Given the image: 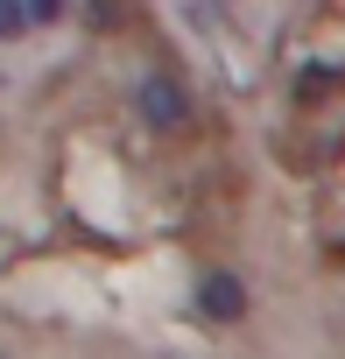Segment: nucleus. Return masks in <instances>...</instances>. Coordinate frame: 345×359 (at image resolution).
Returning a JSON list of instances; mask_svg holds the SVG:
<instances>
[{"instance_id": "nucleus-1", "label": "nucleus", "mask_w": 345, "mask_h": 359, "mask_svg": "<svg viewBox=\"0 0 345 359\" xmlns=\"http://www.w3.org/2000/svg\"><path fill=\"white\" fill-rule=\"evenodd\" d=\"M134 106H141V120L155 127V134H184L191 127V92H184V78H169V71H148L141 85H134Z\"/></svg>"}, {"instance_id": "nucleus-2", "label": "nucleus", "mask_w": 345, "mask_h": 359, "mask_svg": "<svg viewBox=\"0 0 345 359\" xmlns=\"http://www.w3.org/2000/svg\"><path fill=\"white\" fill-rule=\"evenodd\" d=\"M198 310H205L212 324H240V317H247V282H240L233 268H205V275H198Z\"/></svg>"}, {"instance_id": "nucleus-3", "label": "nucleus", "mask_w": 345, "mask_h": 359, "mask_svg": "<svg viewBox=\"0 0 345 359\" xmlns=\"http://www.w3.org/2000/svg\"><path fill=\"white\" fill-rule=\"evenodd\" d=\"M36 22H29V0H0V43H22Z\"/></svg>"}, {"instance_id": "nucleus-4", "label": "nucleus", "mask_w": 345, "mask_h": 359, "mask_svg": "<svg viewBox=\"0 0 345 359\" xmlns=\"http://www.w3.org/2000/svg\"><path fill=\"white\" fill-rule=\"evenodd\" d=\"M29 22H64V0H29Z\"/></svg>"}]
</instances>
